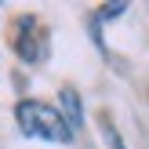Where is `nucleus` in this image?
Masks as SVG:
<instances>
[{"label":"nucleus","mask_w":149,"mask_h":149,"mask_svg":"<svg viewBox=\"0 0 149 149\" xmlns=\"http://www.w3.org/2000/svg\"><path fill=\"white\" fill-rule=\"evenodd\" d=\"M15 51H18L22 62L36 65L47 58V33H44V26L33 18V15H22L18 18V29H15Z\"/></svg>","instance_id":"nucleus-2"},{"label":"nucleus","mask_w":149,"mask_h":149,"mask_svg":"<svg viewBox=\"0 0 149 149\" xmlns=\"http://www.w3.org/2000/svg\"><path fill=\"white\" fill-rule=\"evenodd\" d=\"M62 120L69 124V131H77V127H84V102H80V95L73 91V87H62Z\"/></svg>","instance_id":"nucleus-3"},{"label":"nucleus","mask_w":149,"mask_h":149,"mask_svg":"<svg viewBox=\"0 0 149 149\" xmlns=\"http://www.w3.org/2000/svg\"><path fill=\"white\" fill-rule=\"evenodd\" d=\"M127 11V4H109V7H102L98 15H95V22H106V18H116V15H124Z\"/></svg>","instance_id":"nucleus-5"},{"label":"nucleus","mask_w":149,"mask_h":149,"mask_svg":"<svg viewBox=\"0 0 149 149\" xmlns=\"http://www.w3.org/2000/svg\"><path fill=\"white\" fill-rule=\"evenodd\" d=\"M98 127H102V135H106L109 149H127V146H124V138H120V131H116V124H113V120H98Z\"/></svg>","instance_id":"nucleus-4"},{"label":"nucleus","mask_w":149,"mask_h":149,"mask_svg":"<svg viewBox=\"0 0 149 149\" xmlns=\"http://www.w3.org/2000/svg\"><path fill=\"white\" fill-rule=\"evenodd\" d=\"M15 120H18V131L29 138H44V142H73V131L69 124L62 120V113H58L55 106H47V102H36V98H26L15 106Z\"/></svg>","instance_id":"nucleus-1"}]
</instances>
